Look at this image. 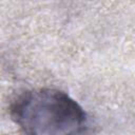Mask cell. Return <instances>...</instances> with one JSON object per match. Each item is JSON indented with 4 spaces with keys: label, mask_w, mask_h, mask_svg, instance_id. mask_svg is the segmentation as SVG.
I'll use <instances>...</instances> for the list:
<instances>
[{
    "label": "cell",
    "mask_w": 135,
    "mask_h": 135,
    "mask_svg": "<svg viewBox=\"0 0 135 135\" xmlns=\"http://www.w3.org/2000/svg\"><path fill=\"white\" fill-rule=\"evenodd\" d=\"M9 114L25 135H88L90 130L83 108L57 89L22 93L11 104Z\"/></svg>",
    "instance_id": "1"
}]
</instances>
